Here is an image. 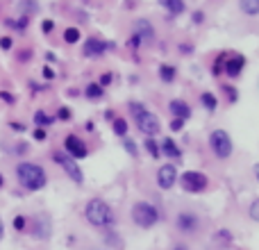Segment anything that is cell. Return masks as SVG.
Masks as SVG:
<instances>
[{
  "mask_svg": "<svg viewBox=\"0 0 259 250\" xmlns=\"http://www.w3.org/2000/svg\"><path fill=\"white\" fill-rule=\"evenodd\" d=\"M173 250H187V248H184L182 244H177V246H175V248H173Z\"/></svg>",
  "mask_w": 259,
  "mask_h": 250,
  "instance_id": "cell-44",
  "label": "cell"
},
{
  "mask_svg": "<svg viewBox=\"0 0 259 250\" xmlns=\"http://www.w3.org/2000/svg\"><path fill=\"white\" fill-rule=\"evenodd\" d=\"M180 187H182L187 193H202V191L209 187V180H207V175L200 171H187L182 178H180Z\"/></svg>",
  "mask_w": 259,
  "mask_h": 250,
  "instance_id": "cell-6",
  "label": "cell"
},
{
  "mask_svg": "<svg viewBox=\"0 0 259 250\" xmlns=\"http://www.w3.org/2000/svg\"><path fill=\"white\" fill-rule=\"evenodd\" d=\"M64 148H66V153H68L73 159H82V157L89 155L87 143H84L80 137H75V134H68V137L64 139Z\"/></svg>",
  "mask_w": 259,
  "mask_h": 250,
  "instance_id": "cell-8",
  "label": "cell"
},
{
  "mask_svg": "<svg viewBox=\"0 0 259 250\" xmlns=\"http://www.w3.org/2000/svg\"><path fill=\"white\" fill-rule=\"evenodd\" d=\"M159 78H162V82H173L175 80V68L168 64H162L159 66Z\"/></svg>",
  "mask_w": 259,
  "mask_h": 250,
  "instance_id": "cell-18",
  "label": "cell"
},
{
  "mask_svg": "<svg viewBox=\"0 0 259 250\" xmlns=\"http://www.w3.org/2000/svg\"><path fill=\"white\" fill-rule=\"evenodd\" d=\"M34 139H36V141H43V139H46V130H43V127H36V130H34Z\"/></svg>",
  "mask_w": 259,
  "mask_h": 250,
  "instance_id": "cell-37",
  "label": "cell"
},
{
  "mask_svg": "<svg viewBox=\"0 0 259 250\" xmlns=\"http://www.w3.org/2000/svg\"><path fill=\"white\" fill-rule=\"evenodd\" d=\"M146 150L150 153V157H159V155H162V148L157 146L155 139H146Z\"/></svg>",
  "mask_w": 259,
  "mask_h": 250,
  "instance_id": "cell-24",
  "label": "cell"
},
{
  "mask_svg": "<svg viewBox=\"0 0 259 250\" xmlns=\"http://www.w3.org/2000/svg\"><path fill=\"white\" fill-rule=\"evenodd\" d=\"M53 28H55V23L50 21V18H46V21L41 23V30L46 32V34H50V32H53Z\"/></svg>",
  "mask_w": 259,
  "mask_h": 250,
  "instance_id": "cell-34",
  "label": "cell"
},
{
  "mask_svg": "<svg viewBox=\"0 0 259 250\" xmlns=\"http://www.w3.org/2000/svg\"><path fill=\"white\" fill-rule=\"evenodd\" d=\"M87 98H91V100H100L102 98V87L98 82H91L87 87Z\"/></svg>",
  "mask_w": 259,
  "mask_h": 250,
  "instance_id": "cell-20",
  "label": "cell"
},
{
  "mask_svg": "<svg viewBox=\"0 0 259 250\" xmlns=\"http://www.w3.org/2000/svg\"><path fill=\"white\" fill-rule=\"evenodd\" d=\"M159 148H162V153H164L166 157H173V159H180V155H182V153H180V148H177V143L173 141L171 137H166L164 141H162V146H159Z\"/></svg>",
  "mask_w": 259,
  "mask_h": 250,
  "instance_id": "cell-15",
  "label": "cell"
},
{
  "mask_svg": "<svg viewBox=\"0 0 259 250\" xmlns=\"http://www.w3.org/2000/svg\"><path fill=\"white\" fill-rule=\"evenodd\" d=\"M162 2V7H164L168 14H173V16H177V14H182L184 12V0H159Z\"/></svg>",
  "mask_w": 259,
  "mask_h": 250,
  "instance_id": "cell-16",
  "label": "cell"
},
{
  "mask_svg": "<svg viewBox=\"0 0 259 250\" xmlns=\"http://www.w3.org/2000/svg\"><path fill=\"white\" fill-rule=\"evenodd\" d=\"M200 102H202V107H207L209 112H214V109H216V105H218L216 95H214V94H209V91H205V94L200 95Z\"/></svg>",
  "mask_w": 259,
  "mask_h": 250,
  "instance_id": "cell-19",
  "label": "cell"
},
{
  "mask_svg": "<svg viewBox=\"0 0 259 250\" xmlns=\"http://www.w3.org/2000/svg\"><path fill=\"white\" fill-rule=\"evenodd\" d=\"M64 41L66 43H77L80 41V30H77V28H68V30L64 32Z\"/></svg>",
  "mask_w": 259,
  "mask_h": 250,
  "instance_id": "cell-23",
  "label": "cell"
},
{
  "mask_svg": "<svg viewBox=\"0 0 259 250\" xmlns=\"http://www.w3.org/2000/svg\"><path fill=\"white\" fill-rule=\"evenodd\" d=\"M130 112H132V116H134V121H136V127H139L143 134H148V139H155V134H159L162 123H159V119L153 112H148V109L143 107L141 102H130Z\"/></svg>",
  "mask_w": 259,
  "mask_h": 250,
  "instance_id": "cell-3",
  "label": "cell"
},
{
  "mask_svg": "<svg viewBox=\"0 0 259 250\" xmlns=\"http://www.w3.org/2000/svg\"><path fill=\"white\" fill-rule=\"evenodd\" d=\"M109 82H112V75H109V73H105V75L100 78V87H107Z\"/></svg>",
  "mask_w": 259,
  "mask_h": 250,
  "instance_id": "cell-40",
  "label": "cell"
},
{
  "mask_svg": "<svg viewBox=\"0 0 259 250\" xmlns=\"http://www.w3.org/2000/svg\"><path fill=\"white\" fill-rule=\"evenodd\" d=\"M243 66H246V60H243L241 55H232L230 60L225 57L223 71H225V75H230V78H239L241 71H243Z\"/></svg>",
  "mask_w": 259,
  "mask_h": 250,
  "instance_id": "cell-11",
  "label": "cell"
},
{
  "mask_svg": "<svg viewBox=\"0 0 259 250\" xmlns=\"http://www.w3.org/2000/svg\"><path fill=\"white\" fill-rule=\"evenodd\" d=\"M84 216L94 227H102V230H109V227L116 223V216H114V209L100 200V198H94L87 203V209H84Z\"/></svg>",
  "mask_w": 259,
  "mask_h": 250,
  "instance_id": "cell-1",
  "label": "cell"
},
{
  "mask_svg": "<svg viewBox=\"0 0 259 250\" xmlns=\"http://www.w3.org/2000/svg\"><path fill=\"white\" fill-rule=\"evenodd\" d=\"M21 9H23L25 16H28V14H34L36 12V0H21Z\"/></svg>",
  "mask_w": 259,
  "mask_h": 250,
  "instance_id": "cell-26",
  "label": "cell"
},
{
  "mask_svg": "<svg viewBox=\"0 0 259 250\" xmlns=\"http://www.w3.org/2000/svg\"><path fill=\"white\" fill-rule=\"evenodd\" d=\"M182 125H184L182 119H173V121H171V130H175V132H177V130H182Z\"/></svg>",
  "mask_w": 259,
  "mask_h": 250,
  "instance_id": "cell-36",
  "label": "cell"
},
{
  "mask_svg": "<svg viewBox=\"0 0 259 250\" xmlns=\"http://www.w3.org/2000/svg\"><path fill=\"white\" fill-rule=\"evenodd\" d=\"M180 50H182V53H191L194 48H191V46H180Z\"/></svg>",
  "mask_w": 259,
  "mask_h": 250,
  "instance_id": "cell-41",
  "label": "cell"
},
{
  "mask_svg": "<svg viewBox=\"0 0 259 250\" xmlns=\"http://www.w3.org/2000/svg\"><path fill=\"white\" fill-rule=\"evenodd\" d=\"M205 21V14L202 12H194V23H202Z\"/></svg>",
  "mask_w": 259,
  "mask_h": 250,
  "instance_id": "cell-39",
  "label": "cell"
},
{
  "mask_svg": "<svg viewBox=\"0 0 259 250\" xmlns=\"http://www.w3.org/2000/svg\"><path fill=\"white\" fill-rule=\"evenodd\" d=\"M250 219L259 223V198L257 200H253V205H250Z\"/></svg>",
  "mask_w": 259,
  "mask_h": 250,
  "instance_id": "cell-27",
  "label": "cell"
},
{
  "mask_svg": "<svg viewBox=\"0 0 259 250\" xmlns=\"http://www.w3.org/2000/svg\"><path fill=\"white\" fill-rule=\"evenodd\" d=\"M223 91L227 95H230V102H236V98H239V94H236V89H232L230 84H223Z\"/></svg>",
  "mask_w": 259,
  "mask_h": 250,
  "instance_id": "cell-28",
  "label": "cell"
},
{
  "mask_svg": "<svg viewBox=\"0 0 259 250\" xmlns=\"http://www.w3.org/2000/svg\"><path fill=\"white\" fill-rule=\"evenodd\" d=\"M168 112H171L175 119H182V121H187L189 116H191V107H189L184 100H171L168 102Z\"/></svg>",
  "mask_w": 259,
  "mask_h": 250,
  "instance_id": "cell-14",
  "label": "cell"
},
{
  "mask_svg": "<svg viewBox=\"0 0 259 250\" xmlns=\"http://www.w3.org/2000/svg\"><path fill=\"white\" fill-rule=\"evenodd\" d=\"M0 100L7 102V105H14V102H16V98H14L9 91H0Z\"/></svg>",
  "mask_w": 259,
  "mask_h": 250,
  "instance_id": "cell-29",
  "label": "cell"
},
{
  "mask_svg": "<svg viewBox=\"0 0 259 250\" xmlns=\"http://www.w3.org/2000/svg\"><path fill=\"white\" fill-rule=\"evenodd\" d=\"M53 159L57 161L59 166L64 168L66 171V175H68V178L73 180V182H82L84 180V175H82V171H80V166H77L75 164V159H73L71 155H68V153H62V150H57V153H53Z\"/></svg>",
  "mask_w": 259,
  "mask_h": 250,
  "instance_id": "cell-7",
  "label": "cell"
},
{
  "mask_svg": "<svg viewBox=\"0 0 259 250\" xmlns=\"http://www.w3.org/2000/svg\"><path fill=\"white\" fill-rule=\"evenodd\" d=\"M132 220H134L139 227L148 230V227L157 225L159 212H157V207L150 203H134V207H132Z\"/></svg>",
  "mask_w": 259,
  "mask_h": 250,
  "instance_id": "cell-4",
  "label": "cell"
},
{
  "mask_svg": "<svg viewBox=\"0 0 259 250\" xmlns=\"http://www.w3.org/2000/svg\"><path fill=\"white\" fill-rule=\"evenodd\" d=\"M209 146H212L214 155L218 157V159H227V157L232 155V139L230 134L225 130H214L212 134H209Z\"/></svg>",
  "mask_w": 259,
  "mask_h": 250,
  "instance_id": "cell-5",
  "label": "cell"
},
{
  "mask_svg": "<svg viewBox=\"0 0 259 250\" xmlns=\"http://www.w3.org/2000/svg\"><path fill=\"white\" fill-rule=\"evenodd\" d=\"M43 78H46V80H53L55 78V71L50 68V66H46V68H43Z\"/></svg>",
  "mask_w": 259,
  "mask_h": 250,
  "instance_id": "cell-38",
  "label": "cell"
},
{
  "mask_svg": "<svg viewBox=\"0 0 259 250\" xmlns=\"http://www.w3.org/2000/svg\"><path fill=\"white\" fill-rule=\"evenodd\" d=\"M157 182H159V187H162L164 191L173 189L175 182H177V168L173 166V164H164V166L157 171Z\"/></svg>",
  "mask_w": 259,
  "mask_h": 250,
  "instance_id": "cell-9",
  "label": "cell"
},
{
  "mask_svg": "<svg viewBox=\"0 0 259 250\" xmlns=\"http://www.w3.org/2000/svg\"><path fill=\"white\" fill-rule=\"evenodd\" d=\"M55 121V116H48L46 112H36L34 114V123L36 125H50Z\"/></svg>",
  "mask_w": 259,
  "mask_h": 250,
  "instance_id": "cell-25",
  "label": "cell"
},
{
  "mask_svg": "<svg viewBox=\"0 0 259 250\" xmlns=\"http://www.w3.org/2000/svg\"><path fill=\"white\" fill-rule=\"evenodd\" d=\"M16 178L28 191H39V189H43L48 182L46 171H43L39 164H32V161H21V164H18Z\"/></svg>",
  "mask_w": 259,
  "mask_h": 250,
  "instance_id": "cell-2",
  "label": "cell"
},
{
  "mask_svg": "<svg viewBox=\"0 0 259 250\" xmlns=\"http://www.w3.org/2000/svg\"><path fill=\"white\" fill-rule=\"evenodd\" d=\"M0 48H2V50H9V48H12V39H9V36H2V39H0Z\"/></svg>",
  "mask_w": 259,
  "mask_h": 250,
  "instance_id": "cell-35",
  "label": "cell"
},
{
  "mask_svg": "<svg viewBox=\"0 0 259 250\" xmlns=\"http://www.w3.org/2000/svg\"><path fill=\"white\" fill-rule=\"evenodd\" d=\"M255 178L259 180V164H255Z\"/></svg>",
  "mask_w": 259,
  "mask_h": 250,
  "instance_id": "cell-43",
  "label": "cell"
},
{
  "mask_svg": "<svg viewBox=\"0 0 259 250\" xmlns=\"http://www.w3.org/2000/svg\"><path fill=\"white\" fill-rule=\"evenodd\" d=\"M14 230H25V216H14Z\"/></svg>",
  "mask_w": 259,
  "mask_h": 250,
  "instance_id": "cell-30",
  "label": "cell"
},
{
  "mask_svg": "<svg viewBox=\"0 0 259 250\" xmlns=\"http://www.w3.org/2000/svg\"><path fill=\"white\" fill-rule=\"evenodd\" d=\"M5 237V225H2V219H0V239Z\"/></svg>",
  "mask_w": 259,
  "mask_h": 250,
  "instance_id": "cell-42",
  "label": "cell"
},
{
  "mask_svg": "<svg viewBox=\"0 0 259 250\" xmlns=\"http://www.w3.org/2000/svg\"><path fill=\"white\" fill-rule=\"evenodd\" d=\"M114 132H116V137H123L128 134V121L125 119H114Z\"/></svg>",
  "mask_w": 259,
  "mask_h": 250,
  "instance_id": "cell-21",
  "label": "cell"
},
{
  "mask_svg": "<svg viewBox=\"0 0 259 250\" xmlns=\"http://www.w3.org/2000/svg\"><path fill=\"white\" fill-rule=\"evenodd\" d=\"M175 225L180 232L184 234H191L198 230V225H200V220H198V216L191 214V212H180L177 214V220H175Z\"/></svg>",
  "mask_w": 259,
  "mask_h": 250,
  "instance_id": "cell-10",
  "label": "cell"
},
{
  "mask_svg": "<svg viewBox=\"0 0 259 250\" xmlns=\"http://www.w3.org/2000/svg\"><path fill=\"white\" fill-rule=\"evenodd\" d=\"M128 46L132 48V50H136V48H141L143 43H141V39H139L136 34H132V36H130V41H128Z\"/></svg>",
  "mask_w": 259,
  "mask_h": 250,
  "instance_id": "cell-31",
  "label": "cell"
},
{
  "mask_svg": "<svg viewBox=\"0 0 259 250\" xmlns=\"http://www.w3.org/2000/svg\"><path fill=\"white\" fill-rule=\"evenodd\" d=\"M2 182H5V180H2V173H0V189H2Z\"/></svg>",
  "mask_w": 259,
  "mask_h": 250,
  "instance_id": "cell-45",
  "label": "cell"
},
{
  "mask_svg": "<svg viewBox=\"0 0 259 250\" xmlns=\"http://www.w3.org/2000/svg\"><path fill=\"white\" fill-rule=\"evenodd\" d=\"M134 34L141 39V43H153V39H155L153 25L148 23L146 18H139V21L134 23Z\"/></svg>",
  "mask_w": 259,
  "mask_h": 250,
  "instance_id": "cell-12",
  "label": "cell"
},
{
  "mask_svg": "<svg viewBox=\"0 0 259 250\" xmlns=\"http://www.w3.org/2000/svg\"><path fill=\"white\" fill-rule=\"evenodd\" d=\"M125 150H128L132 157H136V143L132 139H125Z\"/></svg>",
  "mask_w": 259,
  "mask_h": 250,
  "instance_id": "cell-32",
  "label": "cell"
},
{
  "mask_svg": "<svg viewBox=\"0 0 259 250\" xmlns=\"http://www.w3.org/2000/svg\"><path fill=\"white\" fill-rule=\"evenodd\" d=\"M57 116H59L62 121H71V109H68V107H62V109L57 112Z\"/></svg>",
  "mask_w": 259,
  "mask_h": 250,
  "instance_id": "cell-33",
  "label": "cell"
},
{
  "mask_svg": "<svg viewBox=\"0 0 259 250\" xmlns=\"http://www.w3.org/2000/svg\"><path fill=\"white\" fill-rule=\"evenodd\" d=\"M112 48V43H105V41H98V39H89L87 43H84L82 53L87 55V57H100L105 50H109Z\"/></svg>",
  "mask_w": 259,
  "mask_h": 250,
  "instance_id": "cell-13",
  "label": "cell"
},
{
  "mask_svg": "<svg viewBox=\"0 0 259 250\" xmlns=\"http://www.w3.org/2000/svg\"><path fill=\"white\" fill-rule=\"evenodd\" d=\"M216 244L218 246H230L232 244V232L230 230H218L216 232Z\"/></svg>",
  "mask_w": 259,
  "mask_h": 250,
  "instance_id": "cell-22",
  "label": "cell"
},
{
  "mask_svg": "<svg viewBox=\"0 0 259 250\" xmlns=\"http://www.w3.org/2000/svg\"><path fill=\"white\" fill-rule=\"evenodd\" d=\"M239 5H241L243 14H248V16H257L259 14V0H239Z\"/></svg>",
  "mask_w": 259,
  "mask_h": 250,
  "instance_id": "cell-17",
  "label": "cell"
}]
</instances>
